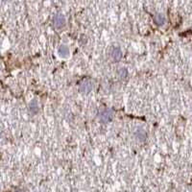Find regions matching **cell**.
<instances>
[{"label": "cell", "instance_id": "cell-1", "mask_svg": "<svg viewBox=\"0 0 192 192\" xmlns=\"http://www.w3.org/2000/svg\"><path fill=\"white\" fill-rule=\"evenodd\" d=\"M99 118L103 123L109 122L113 118V112L112 109H105L99 113Z\"/></svg>", "mask_w": 192, "mask_h": 192}, {"label": "cell", "instance_id": "cell-2", "mask_svg": "<svg viewBox=\"0 0 192 192\" xmlns=\"http://www.w3.org/2000/svg\"><path fill=\"white\" fill-rule=\"evenodd\" d=\"M54 26L56 29H62L65 26V17L62 13H58V15L55 16L54 17Z\"/></svg>", "mask_w": 192, "mask_h": 192}, {"label": "cell", "instance_id": "cell-3", "mask_svg": "<svg viewBox=\"0 0 192 192\" xmlns=\"http://www.w3.org/2000/svg\"><path fill=\"white\" fill-rule=\"evenodd\" d=\"M92 88H93V85L89 80H85L80 84V90L84 93H89V91H91Z\"/></svg>", "mask_w": 192, "mask_h": 192}, {"label": "cell", "instance_id": "cell-4", "mask_svg": "<svg viewBox=\"0 0 192 192\" xmlns=\"http://www.w3.org/2000/svg\"><path fill=\"white\" fill-rule=\"evenodd\" d=\"M111 56L113 62H118L121 60L122 58V52H121V49L119 47H113L112 50V53H111Z\"/></svg>", "mask_w": 192, "mask_h": 192}, {"label": "cell", "instance_id": "cell-5", "mask_svg": "<svg viewBox=\"0 0 192 192\" xmlns=\"http://www.w3.org/2000/svg\"><path fill=\"white\" fill-rule=\"evenodd\" d=\"M58 53L62 58L66 59L69 56V48H68L66 45H60L58 48Z\"/></svg>", "mask_w": 192, "mask_h": 192}, {"label": "cell", "instance_id": "cell-6", "mask_svg": "<svg viewBox=\"0 0 192 192\" xmlns=\"http://www.w3.org/2000/svg\"><path fill=\"white\" fill-rule=\"evenodd\" d=\"M29 111L33 113V114H35V113H36L39 112V105H38V102L36 101V100H33L31 103H30V105H29Z\"/></svg>", "mask_w": 192, "mask_h": 192}, {"label": "cell", "instance_id": "cell-7", "mask_svg": "<svg viewBox=\"0 0 192 192\" xmlns=\"http://www.w3.org/2000/svg\"><path fill=\"white\" fill-rule=\"evenodd\" d=\"M154 20H155V22H156L157 25L161 26L164 24V22H165V18H164V16L161 15V13H159V15H157L154 17Z\"/></svg>", "mask_w": 192, "mask_h": 192}, {"label": "cell", "instance_id": "cell-8", "mask_svg": "<svg viewBox=\"0 0 192 192\" xmlns=\"http://www.w3.org/2000/svg\"><path fill=\"white\" fill-rule=\"evenodd\" d=\"M135 136H136V138H138V140L144 141L145 138H146V132L142 129H138V131L135 132Z\"/></svg>", "mask_w": 192, "mask_h": 192}, {"label": "cell", "instance_id": "cell-9", "mask_svg": "<svg viewBox=\"0 0 192 192\" xmlns=\"http://www.w3.org/2000/svg\"><path fill=\"white\" fill-rule=\"evenodd\" d=\"M118 72H119V76L121 77V78H125V77L127 76V74H128V71L125 69V68H121V69Z\"/></svg>", "mask_w": 192, "mask_h": 192}, {"label": "cell", "instance_id": "cell-10", "mask_svg": "<svg viewBox=\"0 0 192 192\" xmlns=\"http://www.w3.org/2000/svg\"><path fill=\"white\" fill-rule=\"evenodd\" d=\"M16 192H22V191H20V190H18V191H16Z\"/></svg>", "mask_w": 192, "mask_h": 192}, {"label": "cell", "instance_id": "cell-11", "mask_svg": "<svg viewBox=\"0 0 192 192\" xmlns=\"http://www.w3.org/2000/svg\"><path fill=\"white\" fill-rule=\"evenodd\" d=\"M0 135H1V132H0Z\"/></svg>", "mask_w": 192, "mask_h": 192}]
</instances>
